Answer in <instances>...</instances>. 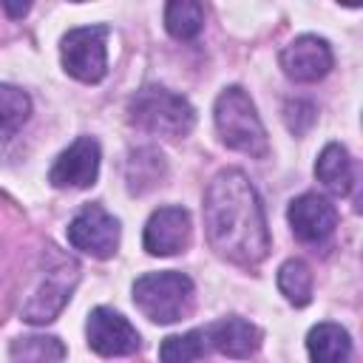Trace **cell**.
<instances>
[{"instance_id":"1","label":"cell","mask_w":363,"mask_h":363,"mask_svg":"<svg viewBox=\"0 0 363 363\" xmlns=\"http://www.w3.org/2000/svg\"><path fill=\"white\" fill-rule=\"evenodd\" d=\"M204 230L210 247L241 267H252L269 252V230L261 199L241 170H221L204 193Z\"/></svg>"},{"instance_id":"2","label":"cell","mask_w":363,"mask_h":363,"mask_svg":"<svg viewBox=\"0 0 363 363\" xmlns=\"http://www.w3.org/2000/svg\"><path fill=\"white\" fill-rule=\"evenodd\" d=\"M128 119L147 133L179 139V136H187L193 130L196 111L184 96L167 91L162 85H145L142 91H136L130 96Z\"/></svg>"},{"instance_id":"3","label":"cell","mask_w":363,"mask_h":363,"mask_svg":"<svg viewBox=\"0 0 363 363\" xmlns=\"http://www.w3.org/2000/svg\"><path fill=\"white\" fill-rule=\"evenodd\" d=\"M213 113H216V130L227 147L241 150L247 156H258V159L267 156V150H269L267 130H264L261 116L244 88H238V85L224 88L216 99Z\"/></svg>"},{"instance_id":"4","label":"cell","mask_w":363,"mask_h":363,"mask_svg":"<svg viewBox=\"0 0 363 363\" xmlns=\"http://www.w3.org/2000/svg\"><path fill=\"white\" fill-rule=\"evenodd\" d=\"M133 303L153 323H176L193 309V281L184 272H147L133 281Z\"/></svg>"},{"instance_id":"5","label":"cell","mask_w":363,"mask_h":363,"mask_svg":"<svg viewBox=\"0 0 363 363\" xmlns=\"http://www.w3.org/2000/svg\"><path fill=\"white\" fill-rule=\"evenodd\" d=\"M79 281V269L71 258L54 252V247L45 250V269L40 272V284L34 286L31 298L23 306V320L28 323H51L62 306L71 301V292Z\"/></svg>"},{"instance_id":"6","label":"cell","mask_w":363,"mask_h":363,"mask_svg":"<svg viewBox=\"0 0 363 363\" xmlns=\"http://www.w3.org/2000/svg\"><path fill=\"white\" fill-rule=\"evenodd\" d=\"M62 68L79 82H99L108 74V28L105 26H82L71 28L60 45Z\"/></svg>"},{"instance_id":"7","label":"cell","mask_w":363,"mask_h":363,"mask_svg":"<svg viewBox=\"0 0 363 363\" xmlns=\"http://www.w3.org/2000/svg\"><path fill=\"white\" fill-rule=\"evenodd\" d=\"M68 244L91 258H111L119 247V221L102 204H85L68 224Z\"/></svg>"},{"instance_id":"8","label":"cell","mask_w":363,"mask_h":363,"mask_svg":"<svg viewBox=\"0 0 363 363\" xmlns=\"http://www.w3.org/2000/svg\"><path fill=\"white\" fill-rule=\"evenodd\" d=\"M88 346L102 357H125L139 349V332L130 326L125 315H119L111 306H96L88 315L85 323Z\"/></svg>"},{"instance_id":"9","label":"cell","mask_w":363,"mask_h":363,"mask_svg":"<svg viewBox=\"0 0 363 363\" xmlns=\"http://www.w3.org/2000/svg\"><path fill=\"white\" fill-rule=\"evenodd\" d=\"M99 176V142L91 136L74 139L51 164L48 182L60 190H85Z\"/></svg>"},{"instance_id":"10","label":"cell","mask_w":363,"mask_h":363,"mask_svg":"<svg viewBox=\"0 0 363 363\" xmlns=\"http://www.w3.org/2000/svg\"><path fill=\"white\" fill-rule=\"evenodd\" d=\"M286 218H289L295 238L303 244H323L337 227L335 204L318 193H303V196L292 199Z\"/></svg>"},{"instance_id":"11","label":"cell","mask_w":363,"mask_h":363,"mask_svg":"<svg viewBox=\"0 0 363 363\" xmlns=\"http://www.w3.org/2000/svg\"><path fill=\"white\" fill-rule=\"evenodd\" d=\"M332 48L323 37L303 34L295 37L284 51H281V68L289 79L295 82H318L332 71Z\"/></svg>"},{"instance_id":"12","label":"cell","mask_w":363,"mask_h":363,"mask_svg":"<svg viewBox=\"0 0 363 363\" xmlns=\"http://www.w3.org/2000/svg\"><path fill=\"white\" fill-rule=\"evenodd\" d=\"M142 244L150 255H176L190 244V213L184 207H159L147 224Z\"/></svg>"},{"instance_id":"13","label":"cell","mask_w":363,"mask_h":363,"mask_svg":"<svg viewBox=\"0 0 363 363\" xmlns=\"http://www.w3.org/2000/svg\"><path fill=\"white\" fill-rule=\"evenodd\" d=\"M207 343H210V349H216V352H221L227 357L244 360V357L258 352L261 329L255 323L233 315V318H224V320H218V323H213L207 329Z\"/></svg>"},{"instance_id":"14","label":"cell","mask_w":363,"mask_h":363,"mask_svg":"<svg viewBox=\"0 0 363 363\" xmlns=\"http://www.w3.org/2000/svg\"><path fill=\"white\" fill-rule=\"evenodd\" d=\"M306 352L312 363H349L352 337L337 323H318L306 335Z\"/></svg>"},{"instance_id":"15","label":"cell","mask_w":363,"mask_h":363,"mask_svg":"<svg viewBox=\"0 0 363 363\" xmlns=\"http://www.w3.org/2000/svg\"><path fill=\"white\" fill-rule=\"evenodd\" d=\"M315 176L318 182L335 193V196H349L352 193V184H354V170H352V159L346 153L343 145L332 142L320 150L318 162H315Z\"/></svg>"},{"instance_id":"16","label":"cell","mask_w":363,"mask_h":363,"mask_svg":"<svg viewBox=\"0 0 363 363\" xmlns=\"http://www.w3.org/2000/svg\"><path fill=\"white\" fill-rule=\"evenodd\" d=\"M164 173H167V164H164V156L156 147H139L128 156L125 179H128V190L136 193V196L162 184Z\"/></svg>"},{"instance_id":"17","label":"cell","mask_w":363,"mask_h":363,"mask_svg":"<svg viewBox=\"0 0 363 363\" xmlns=\"http://www.w3.org/2000/svg\"><path fill=\"white\" fill-rule=\"evenodd\" d=\"M11 363H62L65 346L54 335H23L9 349Z\"/></svg>"},{"instance_id":"18","label":"cell","mask_w":363,"mask_h":363,"mask_svg":"<svg viewBox=\"0 0 363 363\" xmlns=\"http://www.w3.org/2000/svg\"><path fill=\"white\" fill-rule=\"evenodd\" d=\"M164 28L176 40H193L204 28V6L196 0H173L164 6Z\"/></svg>"},{"instance_id":"19","label":"cell","mask_w":363,"mask_h":363,"mask_svg":"<svg viewBox=\"0 0 363 363\" xmlns=\"http://www.w3.org/2000/svg\"><path fill=\"white\" fill-rule=\"evenodd\" d=\"M210 349L207 329H190L184 335H167L159 346V363H193Z\"/></svg>"},{"instance_id":"20","label":"cell","mask_w":363,"mask_h":363,"mask_svg":"<svg viewBox=\"0 0 363 363\" xmlns=\"http://www.w3.org/2000/svg\"><path fill=\"white\" fill-rule=\"evenodd\" d=\"M278 289L292 306H306L312 301V272L301 258H289L278 269Z\"/></svg>"},{"instance_id":"21","label":"cell","mask_w":363,"mask_h":363,"mask_svg":"<svg viewBox=\"0 0 363 363\" xmlns=\"http://www.w3.org/2000/svg\"><path fill=\"white\" fill-rule=\"evenodd\" d=\"M31 113V99L17 85H0V136H14Z\"/></svg>"},{"instance_id":"22","label":"cell","mask_w":363,"mask_h":363,"mask_svg":"<svg viewBox=\"0 0 363 363\" xmlns=\"http://www.w3.org/2000/svg\"><path fill=\"white\" fill-rule=\"evenodd\" d=\"M284 119H286V128H289L295 136H301V133H306V130L315 125L318 111H315V105L306 102V99H289L286 108H284Z\"/></svg>"},{"instance_id":"23","label":"cell","mask_w":363,"mask_h":363,"mask_svg":"<svg viewBox=\"0 0 363 363\" xmlns=\"http://www.w3.org/2000/svg\"><path fill=\"white\" fill-rule=\"evenodd\" d=\"M3 9H6L11 17H23V14L31 9V3H11V0H3Z\"/></svg>"}]
</instances>
